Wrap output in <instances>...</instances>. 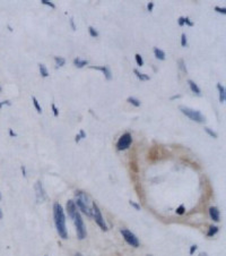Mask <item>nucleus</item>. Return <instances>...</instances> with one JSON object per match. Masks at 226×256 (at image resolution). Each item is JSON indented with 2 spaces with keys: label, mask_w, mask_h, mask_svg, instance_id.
<instances>
[{
  "label": "nucleus",
  "mask_w": 226,
  "mask_h": 256,
  "mask_svg": "<svg viewBox=\"0 0 226 256\" xmlns=\"http://www.w3.org/2000/svg\"><path fill=\"white\" fill-rule=\"evenodd\" d=\"M51 108H52V111H53V115H54V117H58V115H59V110L57 109V107L54 103H52L51 104Z\"/></svg>",
  "instance_id": "obj_28"
},
{
  "label": "nucleus",
  "mask_w": 226,
  "mask_h": 256,
  "mask_svg": "<svg viewBox=\"0 0 226 256\" xmlns=\"http://www.w3.org/2000/svg\"><path fill=\"white\" fill-rule=\"evenodd\" d=\"M179 64L181 65V68H182V70H184V72H187V68L184 67V64H183V60H180Z\"/></svg>",
  "instance_id": "obj_36"
},
{
  "label": "nucleus",
  "mask_w": 226,
  "mask_h": 256,
  "mask_svg": "<svg viewBox=\"0 0 226 256\" xmlns=\"http://www.w3.org/2000/svg\"><path fill=\"white\" fill-rule=\"evenodd\" d=\"M75 196H76L75 204L79 207V210L87 216H92V203L93 202H90V196L84 192H76Z\"/></svg>",
  "instance_id": "obj_2"
},
{
  "label": "nucleus",
  "mask_w": 226,
  "mask_h": 256,
  "mask_svg": "<svg viewBox=\"0 0 226 256\" xmlns=\"http://www.w3.org/2000/svg\"><path fill=\"white\" fill-rule=\"evenodd\" d=\"M154 55L155 57L159 60H165V52L158 48H154Z\"/></svg>",
  "instance_id": "obj_14"
},
{
  "label": "nucleus",
  "mask_w": 226,
  "mask_h": 256,
  "mask_svg": "<svg viewBox=\"0 0 226 256\" xmlns=\"http://www.w3.org/2000/svg\"><path fill=\"white\" fill-rule=\"evenodd\" d=\"M88 32H90V35L92 38H97V36H99V32L96 31L93 26H90V27H88Z\"/></svg>",
  "instance_id": "obj_22"
},
{
  "label": "nucleus",
  "mask_w": 226,
  "mask_h": 256,
  "mask_svg": "<svg viewBox=\"0 0 226 256\" xmlns=\"http://www.w3.org/2000/svg\"><path fill=\"white\" fill-rule=\"evenodd\" d=\"M39 69H40V73L41 75H42V77H48V76H49V72H48L47 67H45L43 64H40V65H39Z\"/></svg>",
  "instance_id": "obj_18"
},
{
  "label": "nucleus",
  "mask_w": 226,
  "mask_h": 256,
  "mask_svg": "<svg viewBox=\"0 0 226 256\" xmlns=\"http://www.w3.org/2000/svg\"><path fill=\"white\" fill-rule=\"evenodd\" d=\"M79 136H81V138H86V134H85V131L83 130V129H81V130H79Z\"/></svg>",
  "instance_id": "obj_35"
},
{
  "label": "nucleus",
  "mask_w": 226,
  "mask_h": 256,
  "mask_svg": "<svg viewBox=\"0 0 226 256\" xmlns=\"http://www.w3.org/2000/svg\"><path fill=\"white\" fill-rule=\"evenodd\" d=\"M215 10L218 12L220 14H226V9L225 8H220V7H215Z\"/></svg>",
  "instance_id": "obj_30"
},
{
  "label": "nucleus",
  "mask_w": 226,
  "mask_h": 256,
  "mask_svg": "<svg viewBox=\"0 0 226 256\" xmlns=\"http://www.w3.org/2000/svg\"><path fill=\"white\" fill-rule=\"evenodd\" d=\"M153 8H154V2H149L148 5H147V9H148V12H152Z\"/></svg>",
  "instance_id": "obj_34"
},
{
  "label": "nucleus",
  "mask_w": 226,
  "mask_h": 256,
  "mask_svg": "<svg viewBox=\"0 0 226 256\" xmlns=\"http://www.w3.org/2000/svg\"><path fill=\"white\" fill-rule=\"evenodd\" d=\"M148 256H150V255H148Z\"/></svg>",
  "instance_id": "obj_47"
},
{
  "label": "nucleus",
  "mask_w": 226,
  "mask_h": 256,
  "mask_svg": "<svg viewBox=\"0 0 226 256\" xmlns=\"http://www.w3.org/2000/svg\"><path fill=\"white\" fill-rule=\"evenodd\" d=\"M9 134H10V136H17V135H16L15 133L12 131V129H9Z\"/></svg>",
  "instance_id": "obj_40"
},
{
  "label": "nucleus",
  "mask_w": 226,
  "mask_h": 256,
  "mask_svg": "<svg viewBox=\"0 0 226 256\" xmlns=\"http://www.w3.org/2000/svg\"><path fill=\"white\" fill-rule=\"evenodd\" d=\"M127 101L129 103H131V104H132V106H135V107H140V101L138 100V99H136V97H129L127 99Z\"/></svg>",
  "instance_id": "obj_20"
},
{
  "label": "nucleus",
  "mask_w": 226,
  "mask_h": 256,
  "mask_svg": "<svg viewBox=\"0 0 226 256\" xmlns=\"http://www.w3.org/2000/svg\"><path fill=\"white\" fill-rule=\"evenodd\" d=\"M0 91H1V88H0Z\"/></svg>",
  "instance_id": "obj_46"
},
{
  "label": "nucleus",
  "mask_w": 226,
  "mask_h": 256,
  "mask_svg": "<svg viewBox=\"0 0 226 256\" xmlns=\"http://www.w3.org/2000/svg\"><path fill=\"white\" fill-rule=\"evenodd\" d=\"M209 216H210V218L213 219L215 222H218L220 219L219 210L217 209V207H215V206H211L210 209H209Z\"/></svg>",
  "instance_id": "obj_10"
},
{
  "label": "nucleus",
  "mask_w": 226,
  "mask_h": 256,
  "mask_svg": "<svg viewBox=\"0 0 226 256\" xmlns=\"http://www.w3.org/2000/svg\"><path fill=\"white\" fill-rule=\"evenodd\" d=\"M133 73L136 74V76H137L138 78H139L140 81H149V79H150V77H149L148 75H146V74H143V73H140L139 70H138V69H135V70H133Z\"/></svg>",
  "instance_id": "obj_16"
},
{
  "label": "nucleus",
  "mask_w": 226,
  "mask_h": 256,
  "mask_svg": "<svg viewBox=\"0 0 226 256\" xmlns=\"http://www.w3.org/2000/svg\"><path fill=\"white\" fill-rule=\"evenodd\" d=\"M53 219H54V225H56L57 232L62 239H67V228H66V216L65 211L59 203H56L53 205Z\"/></svg>",
  "instance_id": "obj_1"
},
{
  "label": "nucleus",
  "mask_w": 226,
  "mask_h": 256,
  "mask_svg": "<svg viewBox=\"0 0 226 256\" xmlns=\"http://www.w3.org/2000/svg\"><path fill=\"white\" fill-rule=\"evenodd\" d=\"M75 256H83V255H81V253H76V254H75Z\"/></svg>",
  "instance_id": "obj_44"
},
{
  "label": "nucleus",
  "mask_w": 226,
  "mask_h": 256,
  "mask_svg": "<svg viewBox=\"0 0 226 256\" xmlns=\"http://www.w3.org/2000/svg\"><path fill=\"white\" fill-rule=\"evenodd\" d=\"M178 97H180V95H175V97H171V99L173 100V99H178Z\"/></svg>",
  "instance_id": "obj_43"
},
{
  "label": "nucleus",
  "mask_w": 226,
  "mask_h": 256,
  "mask_svg": "<svg viewBox=\"0 0 226 256\" xmlns=\"http://www.w3.org/2000/svg\"><path fill=\"white\" fill-rule=\"evenodd\" d=\"M217 88H218V92H219V102L224 103L226 100V92H225V88H224L222 84H217Z\"/></svg>",
  "instance_id": "obj_12"
},
{
  "label": "nucleus",
  "mask_w": 226,
  "mask_h": 256,
  "mask_svg": "<svg viewBox=\"0 0 226 256\" xmlns=\"http://www.w3.org/2000/svg\"><path fill=\"white\" fill-rule=\"evenodd\" d=\"M5 104H7V106H10V102L9 101H3V102L0 103V109H1V107L5 106Z\"/></svg>",
  "instance_id": "obj_38"
},
{
  "label": "nucleus",
  "mask_w": 226,
  "mask_h": 256,
  "mask_svg": "<svg viewBox=\"0 0 226 256\" xmlns=\"http://www.w3.org/2000/svg\"><path fill=\"white\" fill-rule=\"evenodd\" d=\"M217 232H218V227H216V225H210L209 231L207 232V236L208 237H213V236H215Z\"/></svg>",
  "instance_id": "obj_19"
},
{
  "label": "nucleus",
  "mask_w": 226,
  "mask_h": 256,
  "mask_svg": "<svg viewBox=\"0 0 226 256\" xmlns=\"http://www.w3.org/2000/svg\"><path fill=\"white\" fill-rule=\"evenodd\" d=\"M178 23H179V26L182 27V26L184 25V17H180L179 21H178Z\"/></svg>",
  "instance_id": "obj_33"
},
{
  "label": "nucleus",
  "mask_w": 226,
  "mask_h": 256,
  "mask_svg": "<svg viewBox=\"0 0 226 256\" xmlns=\"http://www.w3.org/2000/svg\"><path fill=\"white\" fill-rule=\"evenodd\" d=\"M35 192H36V201L37 203H42L45 198H47V194H45V191H44L43 186H42V183L40 180L36 181V184L34 186Z\"/></svg>",
  "instance_id": "obj_8"
},
{
  "label": "nucleus",
  "mask_w": 226,
  "mask_h": 256,
  "mask_svg": "<svg viewBox=\"0 0 226 256\" xmlns=\"http://www.w3.org/2000/svg\"><path fill=\"white\" fill-rule=\"evenodd\" d=\"M67 212H68V216L71 219H74L75 214L77 212V207H76V204H75L74 201H68L67 202Z\"/></svg>",
  "instance_id": "obj_9"
},
{
  "label": "nucleus",
  "mask_w": 226,
  "mask_h": 256,
  "mask_svg": "<svg viewBox=\"0 0 226 256\" xmlns=\"http://www.w3.org/2000/svg\"><path fill=\"white\" fill-rule=\"evenodd\" d=\"M135 58H136V63H137V65L138 66H144V60H143V57L140 56L139 53H137L136 56H135Z\"/></svg>",
  "instance_id": "obj_23"
},
{
  "label": "nucleus",
  "mask_w": 226,
  "mask_h": 256,
  "mask_svg": "<svg viewBox=\"0 0 226 256\" xmlns=\"http://www.w3.org/2000/svg\"><path fill=\"white\" fill-rule=\"evenodd\" d=\"M205 131H206V133H207V134L209 135V136H210V137L217 138V136H218V135H217V134H216V133H215L214 130H211L210 128H208V127H205Z\"/></svg>",
  "instance_id": "obj_24"
},
{
  "label": "nucleus",
  "mask_w": 226,
  "mask_h": 256,
  "mask_svg": "<svg viewBox=\"0 0 226 256\" xmlns=\"http://www.w3.org/2000/svg\"><path fill=\"white\" fill-rule=\"evenodd\" d=\"M184 211H186V207H184V205H180L179 207H178L177 209V213L178 214H180V216H181V214H183V213H184Z\"/></svg>",
  "instance_id": "obj_27"
},
{
  "label": "nucleus",
  "mask_w": 226,
  "mask_h": 256,
  "mask_svg": "<svg viewBox=\"0 0 226 256\" xmlns=\"http://www.w3.org/2000/svg\"><path fill=\"white\" fill-rule=\"evenodd\" d=\"M54 61H56V67L57 68L65 66V64H66L65 58H62V57H54Z\"/></svg>",
  "instance_id": "obj_17"
},
{
  "label": "nucleus",
  "mask_w": 226,
  "mask_h": 256,
  "mask_svg": "<svg viewBox=\"0 0 226 256\" xmlns=\"http://www.w3.org/2000/svg\"><path fill=\"white\" fill-rule=\"evenodd\" d=\"M32 100H33V104H34V107H35V109H36L37 113H41V112H42V108H41L40 103H39L37 99L35 97H32Z\"/></svg>",
  "instance_id": "obj_21"
},
{
  "label": "nucleus",
  "mask_w": 226,
  "mask_h": 256,
  "mask_svg": "<svg viewBox=\"0 0 226 256\" xmlns=\"http://www.w3.org/2000/svg\"><path fill=\"white\" fill-rule=\"evenodd\" d=\"M21 170H22V172H23V176H24V177H26V168H25V166L21 167Z\"/></svg>",
  "instance_id": "obj_37"
},
{
  "label": "nucleus",
  "mask_w": 226,
  "mask_h": 256,
  "mask_svg": "<svg viewBox=\"0 0 226 256\" xmlns=\"http://www.w3.org/2000/svg\"><path fill=\"white\" fill-rule=\"evenodd\" d=\"M2 216H3V214H2V210H1V207H0V220L2 219Z\"/></svg>",
  "instance_id": "obj_41"
},
{
  "label": "nucleus",
  "mask_w": 226,
  "mask_h": 256,
  "mask_svg": "<svg viewBox=\"0 0 226 256\" xmlns=\"http://www.w3.org/2000/svg\"><path fill=\"white\" fill-rule=\"evenodd\" d=\"M189 25V26H193V22H191L190 21L189 17H184V25Z\"/></svg>",
  "instance_id": "obj_29"
},
{
  "label": "nucleus",
  "mask_w": 226,
  "mask_h": 256,
  "mask_svg": "<svg viewBox=\"0 0 226 256\" xmlns=\"http://www.w3.org/2000/svg\"><path fill=\"white\" fill-rule=\"evenodd\" d=\"M90 68H93V69H97V70H101V72L104 74V76H105V78L106 79H111V77H112V74H111V70L108 68V67H90Z\"/></svg>",
  "instance_id": "obj_11"
},
{
  "label": "nucleus",
  "mask_w": 226,
  "mask_h": 256,
  "mask_svg": "<svg viewBox=\"0 0 226 256\" xmlns=\"http://www.w3.org/2000/svg\"><path fill=\"white\" fill-rule=\"evenodd\" d=\"M41 2L43 3V5H47V6H50L51 8H56V5L53 2H51V1H49V0H41Z\"/></svg>",
  "instance_id": "obj_26"
},
{
  "label": "nucleus",
  "mask_w": 226,
  "mask_h": 256,
  "mask_svg": "<svg viewBox=\"0 0 226 256\" xmlns=\"http://www.w3.org/2000/svg\"><path fill=\"white\" fill-rule=\"evenodd\" d=\"M121 235H122V237L124 238V240L127 241L130 246L132 247H139V240H138V238H137V236L135 234H132L130 230H128V229H121L120 230Z\"/></svg>",
  "instance_id": "obj_6"
},
{
  "label": "nucleus",
  "mask_w": 226,
  "mask_h": 256,
  "mask_svg": "<svg viewBox=\"0 0 226 256\" xmlns=\"http://www.w3.org/2000/svg\"><path fill=\"white\" fill-rule=\"evenodd\" d=\"M199 256H208V255H207V253H200Z\"/></svg>",
  "instance_id": "obj_42"
},
{
  "label": "nucleus",
  "mask_w": 226,
  "mask_h": 256,
  "mask_svg": "<svg viewBox=\"0 0 226 256\" xmlns=\"http://www.w3.org/2000/svg\"><path fill=\"white\" fill-rule=\"evenodd\" d=\"M2 200V195H1V193H0V201Z\"/></svg>",
  "instance_id": "obj_45"
},
{
  "label": "nucleus",
  "mask_w": 226,
  "mask_h": 256,
  "mask_svg": "<svg viewBox=\"0 0 226 256\" xmlns=\"http://www.w3.org/2000/svg\"><path fill=\"white\" fill-rule=\"evenodd\" d=\"M129 203H130V205L133 206V207H135L136 210H140V205H138L137 203H135V202H132V201H130Z\"/></svg>",
  "instance_id": "obj_31"
},
{
  "label": "nucleus",
  "mask_w": 226,
  "mask_h": 256,
  "mask_svg": "<svg viewBox=\"0 0 226 256\" xmlns=\"http://www.w3.org/2000/svg\"><path fill=\"white\" fill-rule=\"evenodd\" d=\"M181 45H182L183 48H186L187 45H188V41H187V35L183 33L182 35H181Z\"/></svg>",
  "instance_id": "obj_25"
},
{
  "label": "nucleus",
  "mask_w": 226,
  "mask_h": 256,
  "mask_svg": "<svg viewBox=\"0 0 226 256\" xmlns=\"http://www.w3.org/2000/svg\"><path fill=\"white\" fill-rule=\"evenodd\" d=\"M180 110H181V112L183 115H186L188 118H190L193 121L199 122V124L205 122V119H206L205 116L200 111H198V110L191 109V108H188V107H180Z\"/></svg>",
  "instance_id": "obj_3"
},
{
  "label": "nucleus",
  "mask_w": 226,
  "mask_h": 256,
  "mask_svg": "<svg viewBox=\"0 0 226 256\" xmlns=\"http://www.w3.org/2000/svg\"><path fill=\"white\" fill-rule=\"evenodd\" d=\"M197 248H198V246H197V245H193V246H191V248H190V255H192V254L195 253L196 250H197Z\"/></svg>",
  "instance_id": "obj_32"
},
{
  "label": "nucleus",
  "mask_w": 226,
  "mask_h": 256,
  "mask_svg": "<svg viewBox=\"0 0 226 256\" xmlns=\"http://www.w3.org/2000/svg\"><path fill=\"white\" fill-rule=\"evenodd\" d=\"M74 65L76 66L77 68H83L84 66L88 65V61H87V60L81 59V58H76V59L74 60Z\"/></svg>",
  "instance_id": "obj_15"
},
{
  "label": "nucleus",
  "mask_w": 226,
  "mask_h": 256,
  "mask_svg": "<svg viewBox=\"0 0 226 256\" xmlns=\"http://www.w3.org/2000/svg\"><path fill=\"white\" fill-rule=\"evenodd\" d=\"M188 84H189L190 88H191V91L193 92L195 94H197V95H201V92H200V88H198V85L196 84L195 82L191 81V79H189L188 81Z\"/></svg>",
  "instance_id": "obj_13"
},
{
  "label": "nucleus",
  "mask_w": 226,
  "mask_h": 256,
  "mask_svg": "<svg viewBox=\"0 0 226 256\" xmlns=\"http://www.w3.org/2000/svg\"><path fill=\"white\" fill-rule=\"evenodd\" d=\"M131 143H132V137H131V134L126 133V134H123L120 138H119L118 143H117V149H118L119 151L127 150V149H129V146L131 145Z\"/></svg>",
  "instance_id": "obj_7"
},
{
  "label": "nucleus",
  "mask_w": 226,
  "mask_h": 256,
  "mask_svg": "<svg viewBox=\"0 0 226 256\" xmlns=\"http://www.w3.org/2000/svg\"><path fill=\"white\" fill-rule=\"evenodd\" d=\"M70 24H71V26H72V30H74V31H76V26H75L74 18H71V19H70Z\"/></svg>",
  "instance_id": "obj_39"
},
{
  "label": "nucleus",
  "mask_w": 226,
  "mask_h": 256,
  "mask_svg": "<svg viewBox=\"0 0 226 256\" xmlns=\"http://www.w3.org/2000/svg\"><path fill=\"white\" fill-rule=\"evenodd\" d=\"M92 216H93L95 222L99 225V228L102 229V230L104 231L108 230V225H106L105 221H104V218L102 216V213H101L99 206H97V204H96L95 202L92 203Z\"/></svg>",
  "instance_id": "obj_5"
},
{
  "label": "nucleus",
  "mask_w": 226,
  "mask_h": 256,
  "mask_svg": "<svg viewBox=\"0 0 226 256\" xmlns=\"http://www.w3.org/2000/svg\"><path fill=\"white\" fill-rule=\"evenodd\" d=\"M74 222H75V227H76V232H77V237L79 240H83L86 237V228H85V225H84V221L81 219V213L76 212L74 216Z\"/></svg>",
  "instance_id": "obj_4"
}]
</instances>
